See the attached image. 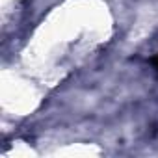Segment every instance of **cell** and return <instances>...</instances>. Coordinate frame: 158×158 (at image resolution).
I'll return each mask as SVG.
<instances>
[{
  "mask_svg": "<svg viewBox=\"0 0 158 158\" xmlns=\"http://www.w3.org/2000/svg\"><path fill=\"white\" fill-rule=\"evenodd\" d=\"M151 63L158 69V37H156V48L152 50V56H151Z\"/></svg>",
  "mask_w": 158,
  "mask_h": 158,
  "instance_id": "obj_1",
  "label": "cell"
}]
</instances>
